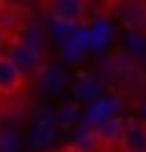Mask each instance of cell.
Masks as SVG:
<instances>
[{
    "instance_id": "1",
    "label": "cell",
    "mask_w": 146,
    "mask_h": 152,
    "mask_svg": "<svg viewBox=\"0 0 146 152\" xmlns=\"http://www.w3.org/2000/svg\"><path fill=\"white\" fill-rule=\"evenodd\" d=\"M3 55L18 67V73L24 76V79H28V76H40L43 67H46L43 49L34 46V43H28V40H21V37H12V40L6 43V52Z\"/></svg>"
},
{
    "instance_id": "2",
    "label": "cell",
    "mask_w": 146,
    "mask_h": 152,
    "mask_svg": "<svg viewBox=\"0 0 146 152\" xmlns=\"http://www.w3.org/2000/svg\"><path fill=\"white\" fill-rule=\"evenodd\" d=\"M43 9L49 12V18L58 24H82L88 18V0H43Z\"/></svg>"
},
{
    "instance_id": "3",
    "label": "cell",
    "mask_w": 146,
    "mask_h": 152,
    "mask_svg": "<svg viewBox=\"0 0 146 152\" xmlns=\"http://www.w3.org/2000/svg\"><path fill=\"white\" fill-rule=\"evenodd\" d=\"M116 146L122 152H146V119H122Z\"/></svg>"
},
{
    "instance_id": "4",
    "label": "cell",
    "mask_w": 146,
    "mask_h": 152,
    "mask_svg": "<svg viewBox=\"0 0 146 152\" xmlns=\"http://www.w3.org/2000/svg\"><path fill=\"white\" fill-rule=\"evenodd\" d=\"M21 85H24V76L18 73V67L12 64L3 52H0V94H3V97H12V94L21 91Z\"/></svg>"
},
{
    "instance_id": "5",
    "label": "cell",
    "mask_w": 146,
    "mask_h": 152,
    "mask_svg": "<svg viewBox=\"0 0 146 152\" xmlns=\"http://www.w3.org/2000/svg\"><path fill=\"white\" fill-rule=\"evenodd\" d=\"M91 131H94V140L97 143H116L119 140V131H122V119H110L107 116L101 125H94Z\"/></svg>"
}]
</instances>
